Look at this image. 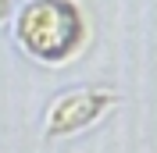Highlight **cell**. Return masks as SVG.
Instances as JSON below:
<instances>
[{"mask_svg": "<svg viewBox=\"0 0 157 153\" xmlns=\"http://www.w3.org/2000/svg\"><path fill=\"white\" fill-rule=\"evenodd\" d=\"M18 39L39 61H64L82 39V18L68 0H29L18 14Z\"/></svg>", "mask_w": 157, "mask_h": 153, "instance_id": "1", "label": "cell"}, {"mask_svg": "<svg viewBox=\"0 0 157 153\" xmlns=\"http://www.w3.org/2000/svg\"><path fill=\"white\" fill-rule=\"evenodd\" d=\"M104 103H107V93H97V89H89V93H68L54 107V114H50V132L57 135V132H71V128L89 125L100 114Z\"/></svg>", "mask_w": 157, "mask_h": 153, "instance_id": "2", "label": "cell"}]
</instances>
